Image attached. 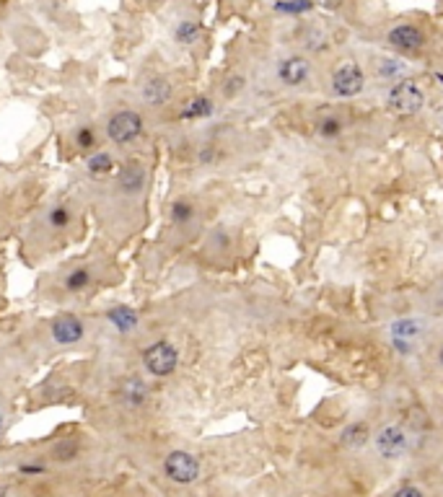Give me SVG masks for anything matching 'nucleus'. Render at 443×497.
<instances>
[{"instance_id": "17", "label": "nucleus", "mask_w": 443, "mask_h": 497, "mask_svg": "<svg viewBox=\"0 0 443 497\" xmlns=\"http://www.w3.org/2000/svg\"><path fill=\"white\" fill-rule=\"evenodd\" d=\"M89 282H91L89 267H75V270H70L68 277H65V290H68V293H81V290L89 288Z\"/></svg>"}, {"instance_id": "7", "label": "nucleus", "mask_w": 443, "mask_h": 497, "mask_svg": "<svg viewBox=\"0 0 443 497\" xmlns=\"http://www.w3.org/2000/svg\"><path fill=\"white\" fill-rule=\"evenodd\" d=\"M376 448H379V453L384 459H397V456H402L405 448H407V435L397 425L384 427V430L376 435Z\"/></svg>"}, {"instance_id": "18", "label": "nucleus", "mask_w": 443, "mask_h": 497, "mask_svg": "<svg viewBox=\"0 0 443 497\" xmlns=\"http://www.w3.org/2000/svg\"><path fill=\"white\" fill-rule=\"evenodd\" d=\"M78 441L75 438H63L60 443H54V448H52V459L54 461H73L75 456H78Z\"/></svg>"}, {"instance_id": "2", "label": "nucleus", "mask_w": 443, "mask_h": 497, "mask_svg": "<svg viewBox=\"0 0 443 497\" xmlns=\"http://www.w3.org/2000/svg\"><path fill=\"white\" fill-rule=\"evenodd\" d=\"M143 132V117L133 112V109H122L117 114H112L107 122V135L112 143L117 145H127L137 140Z\"/></svg>"}, {"instance_id": "34", "label": "nucleus", "mask_w": 443, "mask_h": 497, "mask_svg": "<svg viewBox=\"0 0 443 497\" xmlns=\"http://www.w3.org/2000/svg\"><path fill=\"white\" fill-rule=\"evenodd\" d=\"M441 362H443V350H441Z\"/></svg>"}, {"instance_id": "21", "label": "nucleus", "mask_w": 443, "mask_h": 497, "mask_svg": "<svg viewBox=\"0 0 443 497\" xmlns=\"http://www.w3.org/2000/svg\"><path fill=\"white\" fill-rule=\"evenodd\" d=\"M174 34H177V42L192 45V42H197V36H200V24H195V21H181Z\"/></svg>"}, {"instance_id": "9", "label": "nucleus", "mask_w": 443, "mask_h": 497, "mask_svg": "<svg viewBox=\"0 0 443 497\" xmlns=\"http://www.w3.org/2000/svg\"><path fill=\"white\" fill-rule=\"evenodd\" d=\"M308 70L311 68H308V63L303 57H288V60H283L278 75H280V81L285 86H301L308 78Z\"/></svg>"}, {"instance_id": "28", "label": "nucleus", "mask_w": 443, "mask_h": 497, "mask_svg": "<svg viewBox=\"0 0 443 497\" xmlns=\"http://www.w3.org/2000/svg\"><path fill=\"white\" fill-rule=\"evenodd\" d=\"M394 497H423V492L417 487H402Z\"/></svg>"}, {"instance_id": "27", "label": "nucleus", "mask_w": 443, "mask_h": 497, "mask_svg": "<svg viewBox=\"0 0 443 497\" xmlns=\"http://www.w3.org/2000/svg\"><path fill=\"white\" fill-rule=\"evenodd\" d=\"M241 86H244V78H239V75H236V78L228 81V86L223 91H226V96H234L236 91H241Z\"/></svg>"}, {"instance_id": "26", "label": "nucleus", "mask_w": 443, "mask_h": 497, "mask_svg": "<svg viewBox=\"0 0 443 497\" xmlns=\"http://www.w3.org/2000/svg\"><path fill=\"white\" fill-rule=\"evenodd\" d=\"M340 130H343V125L337 122V119H324L322 125H319V132L324 137H335V135H340Z\"/></svg>"}, {"instance_id": "30", "label": "nucleus", "mask_w": 443, "mask_h": 497, "mask_svg": "<svg viewBox=\"0 0 443 497\" xmlns=\"http://www.w3.org/2000/svg\"><path fill=\"white\" fill-rule=\"evenodd\" d=\"M0 497H13V489H10V487H0Z\"/></svg>"}, {"instance_id": "5", "label": "nucleus", "mask_w": 443, "mask_h": 497, "mask_svg": "<svg viewBox=\"0 0 443 497\" xmlns=\"http://www.w3.org/2000/svg\"><path fill=\"white\" fill-rule=\"evenodd\" d=\"M363 83H366V78H363L361 65L350 63V60L340 65L332 75V91L337 96H358L363 91Z\"/></svg>"}, {"instance_id": "14", "label": "nucleus", "mask_w": 443, "mask_h": 497, "mask_svg": "<svg viewBox=\"0 0 443 497\" xmlns=\"http://www.w3.org/2000/svg\"><path fill=\"white\" fill-rule=\"evenodd\" d=\"M145 394H148V389H145V383L137 379V376H130V379H125V383H122V399H125L127 404H133V407L143 404Z\"/></svg>"}, {"instance_id": "3", "label": "nucleus", "mask_w": 443, "mask_h": 497, "mask_svg": "<svg viewBox=\"0 0 443 497\" xmlns=\"http://www.w3.org/2000/svg\"><path fill=\"white\" fill-rule=\"evenodd\" d=\"M143 360H145L148 373H153V376H172L177 362H179V353H177L174 344L156 342L143 353Z\"/></svg>"}, {"instance_id": "4", "label": "nucleus", "mask_w": 443, "mask_h": 497, "mask_svg": "<svg viewBox=\"0 0 443 497\" xmlns=\"http://www.w3.org/2000/svg\"><path fill=\"white\" fill-rule=\"evenodd\" d=\"M163 469H166V477L177 484H190L200 477V464L197 459L187 451H174L166 456L163 461Z\"/></svg>"}, {"instance_id": "25", "label": "nucleus", "mask_w": 443, "mask_h": 497, "mask_svg": "<svg viewBox=\"0 0 443 497\" xmlns=\"http://www.w3.org/2000/svg\"><path fill=\"white\" fill-rule=\"evenodd\" d=\"M402 70H405V65H402V63H394V60H384V63L379 65V75H384V78L399 75Z\"/></svg>"}, {"instance_id": "33", "label": "nucleus", "mask_w": 443, "mask_h": 497, "mask_svg": "<svg viewBox=\"0 0 443 497\" xmlns=\"http://www.w3.org/2000/svg\"><path fill=\"white\" fill-rule=\"evenodd\" d=\"M441 127H443V114H441Z\"/></svg>"}, {"instance_id": "19", "label": "nucleus", "mask_w": 443, "mask_h": 497, "mask_svg": "<svg viewBox=\"0 0 443 497\" xmlns=\"http://www.w3.org/2000/svg\"><path fill=\"white\" fill-rule=\"evenodd\" d=\"M391 332H394V342H407V339L420 335V324L412 321V319H402V321L391 326Z\"/></svg>"}, {"instance_id": "22", "label": "nucleus", "mask_w": 443, "mask_h": 497, "mask_svg": "<svg viewBox=\"0 0 443 497\" xmlns=\"http://www.w3.org/2000/svg\"><path fill=\"white\" fill-rule=\"evenodd\" d=\"M192 215H195V208H192L190 202H174L172 205V220L174 226H184V223H190Z\"/></svg>"}, {"instance_id": "1", "label": "nucleus", "mask_w": 443, "mask_h": 497, "mask_svg": "<svg viewBox=\"0 0 443 497\" xmlns=\"http://www.w3.org/2000/svg\"><path fill=\"white\" fill-rule=\"evenodd\" d=\"M386 104H389V109L394 114H399V117H412V114H417V112L423 109V104H426V93L420 91V86H417L415 81H399L391 86L389 96H386Z\"/></svg>"}, {"instance_id": "6", "label": "nucleus", "mask_w": 443, "mask_h": 497, "mask_svg": "<svg viewBox=\"0 0 443 497\" xmlns=\"http://www.w3.org/2000/svg\"><path fill=\"white\" fill-rule=\"evenodd\" d=\"M83 321L75 314H60L52 321V339L57 344H78L83 339Z\"/></svg>"}, {"instance_id": "11", "label": "nucleus", "mask_w": 443, "mask_h": 497, "mask_svg": "<svg viewBox=\"0 0 443 497\" xmlns=\"http://www.w3.org/2000/svg\"><path fill=\"white\" fill-rule=\"evenodd\" d=\"M169 96H172V86H169V81H163V78H151V81L143 86V101L151 104V107L166 104Z\"/></svg>"}, {"instance_id": "8", "label": "nucleus", "mask_w": 443, "mask_h": 497, "mask_svg": "<svg viewBox=\"0 0 443 497\" xmlns=\"http://www.w3.org/2000/svg\"><path fill=\"white\" fill-rule=\"evenodd\" d=\"M145 184V169L143 163L127 161L117 174V187L122 194H137Z\"/></svg>"}, {"instance_id": "20", "label": "nucleus", "mask_w": 443, "mask_h": 497, "mask_svg": "<svg viewBox=\"0 0 443 497\" xmlns=\"http://www.w3.org/2000/svg\"><path fill=\"white\" fill-rule=\"evenodd\" d=\"M70 210L65 208V205H54L50 213H47V223H50V228H54V231H60V228H68L70 226Z\"/></svg>"}, {"instance_id": "24", "label": "nucleus", "mask_w": 443, "mask_h": 497, "mask_svg": "<svg viewBox=\"0 0 443 497\" xmlns=\"http://www.w3.org/2000/svg\"><path fill=\"white\" fill-rule=\"evenodd\" d=\"M75 143L81 151H91L93 145H96V135H93V130L91 127H81L78 132H75Z\"/></svg>"}, {"instance_id": "13", "label": "nucleus", "mask_w": 443, "mask_h": 497, "mask_svg": "<svg viewBox=\"0 0 443 497\" xmlns=\"http://www.w3.org/2000/svg\"><path fill=\"white\" fill-rule=\"evenodd\" d=\"M368 438H371V433H368L366 422H353L343 430V445H347V448H363L368 443Z\"/></svg>"}, {"instance_id": "10", "label": "nucleus", "mask_w": 443, "mask_h": 497, "mask_svg": "<svg viewBox=\"0 0 443 497\" xmlns=\"http://www.w3.org/2000/svg\"><path fill=\"white\" fill-rule=\"evenodd\" d=\"M389 45L399 47V49H417V47L423 45V34H420V29L410 26H394L389 31Z\"/></svg>"}, {"instance_id": "31", "label": "nucleus", "mask_w": 443, "mask_h": 497, "mask_svg": "<svg viewBox=\"0 0 443 497\" xmlns=\"http://www.w3.org/2000/svg\"><path fill=\"white\" fill-rule=\"evenodd\" d=\"M435 78H438V83H443V72H438V75H435Z\"/></svg>"}, {"instance_id": "16", "label": "nucleus", "mask_w": 443, "mask_h": 497, "mask_svg": "<svg viewBox=\"0 0 443 497\" xmlns=\"http://www.w3.org/2000/svg\"><path fill=\"white\" fill-rule=\"evenodd\" d=\"M213 114V101L208 96H195V99L181 109V119H202Z\"/></svg>"}, {"instance_id": "29", "label": "nucleus", "mask_w": 443, "mask_h": 497, "mask_svg": "<svg viewBox=\"0 0 443 497\" xmlns=\"http://www.w3.org/2000/svg\"><path fill=\"white\" fill-rule=\"evenodd\" d=\"M24 474H39V471H42V466H24Z\"/></svg>"}, {"instance_id": "12", "label": "nucleus", "mask_w": 443, "mask_h": 497, "mask_svg": "<svg viewBox=\"0 0 443 497\" xmlns=\"http://www.w3.org/2000/svg\"><path fill=\"white\" fill-rule=\"evenodd\" d=\"M107 319L114 326H117V332H122V335H130V332H133V329L137 326V314L133 311V308H127V306L109 308Z\"/></svg>"}, {"instance_id": "32", "label": "nucleus", "mask_w": 443, "mask_h": 497, "mask_svg": "<svg viewBox=\"0 0 443 497\" xmlns=\"http://www.w3.org/2000/svg\"><path fill=\"white\" fill-rule=\"evenodd\" d=\"M0 433H3V415H0Z\"/></svg>"}, {"instance_id": "23", "label": "nucleus", "mask_w": 443, "mask_h": 497, "mask_svg": "<svg viewBox=\"0 0 443 497\" xmlns=\"http://www.w3.org/2000/svg\"><path fill=\"white\" fill-rule=\"evenodd\" d=\"M311 8H314L311 0H280V3H275V10H280V13H306Z\"/></svg>"}, {"instance_id": "15", "label": "nucleus", "mask_w": 443, "mask_h": 497, "mask_svg": "<svg viewBox=\"0 0 443 497\" xmlns=\"http://www.w3.org/2000/svg\"><path fill=\"white\" fill-rule=\"evenodd\" d=\"M86 171L93 174V176H107V174L114 171V158L109 153H104V151H96L93 155H89Z\"/></svg>"}]
</instances>
